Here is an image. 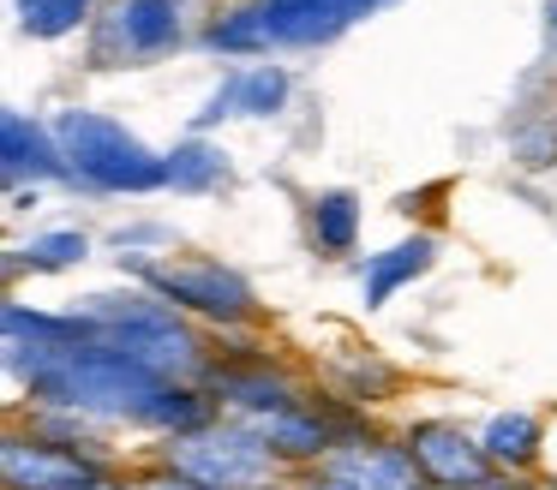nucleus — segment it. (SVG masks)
<instances>
[{
    "mask_svg": "<svg viewBox=\"0 0 557 490\" xmlns=\"http://www.w3.org/2000/svg\"><path fill=\"white\" fill-rule=\"evenodd\" d=\"M0 347H7V377L30 394V406H66L109 430L121 425L150 437H181L216 418V401L198 382L157 377L150 365L114 353L73 311H37L25 299H7Z\"/></svg>",
    "mask_w": 557,
    "mask_h": 490,
    "instance_id": "nucleus-1",
    "label": "nucleus"
},
{
    "mask_svg": "<svg viewBox=\"0 0 557 490\" xmlns=\"http://www.w3.org/2000/svg\"><path fill=\"white\" fill-rule=\"evenodd\" d=\"M73 317L90 323L114 353L150 365L157 377H174V382L210 377V353H205V341H198V329L169 305V299L150 293V287H133V293H85L73 305Z\"/></svg>",
    "mask_w": 557,
    "mask_h": 490,
    "instance_id": "nucleus-2",
    "label": "nucleus"
},
{
    "mask_svg": "<svg viewBox=\"0 0 557 490\" xmlns=\"http://www.w3.org/2000/svg\"><path fill=\"white\" fill-rule=\"evenodd\" d=\"M49 126H54V138H61L73 186L109 191V198H145V191L169 186V155H157L133 126H121V120L97 114V108H61Z\"/></svg>",
    "mask_w": 557,
    "mask_h": 490,
    "instance_id": "nucleus-3",
    "label": "nucleus"
},
{
    "mask_svg": "<svg viewBox=\"0 0 557 490\" xmlns=\"http://www.w3.org/2000/svg\"><path fill=\"white\" fill-rule=\"evenodd\" d=\"M157 461L169 466V473L205 485V490H270L288 473V466L270 454V442H258L246 425H234V418H222V413L198 430L162 437Z\"/></svg>",
    "mask_w": 557,
    "mask_h": 490,
    "instance_id": "nucleus-4",
    "label": "nucleus"
},
{
    "mask_svg": "<svg viewBox=\"0 0 557 490\" xmlns=\"http://www.w3.org/2000/svg\"><path fill=\"white\" fill-rule=\"evenodd\" d=\"M121 269H133L138 287H150L157 299H169L174 311H193V317L222 323V329L258 317L252 281H246L240 269H228V263H216V257H162V263L121 257Z\"/></svg>",
    "mask_w": 557,
    "mask_h": 490,
    "instance_id": "nucleus-5",
    "label": "nucleus"
},
{
    "mask_svg": "<svg viewBox=\"0 0 557 490\" xmlns=\"http://www.w3.org/2000/svg\"><path fill=\"white\" fill-rule=\"evenodd\" d=\"M186 42V7L181 0H114L97 18L90 60L97 66H150Z\"/></svg>",
    "mask_w": 557,
    "mask_h": 490,
    "instance_id": "nucleus-6",
    "label": "nucleus"
},
{
    "mask_svg": "<svg viewBox=\"0 0 557 490\" xmlns=\"http://www.w3.org/2000/svg\"><path fill=\"white\" fill-rule=\"evenodd\" d=\"M0 478H7V490H90L102 478H114V461L42 442L37 430H7V442H0Z\"/></svg>",
    "mask_w": 557,
    "mask_h": 490,
    "instance_id": "nucleus-7",
    "label": "nucleus"
},
{
    "mask_svg": "<svg viewBox=\"0 0 557 490\" xmlns=\"http://www.w3.org/2000/svg\"><path fill=\"white\" fill-rule=\"evenodd\" d=\"M401 442H408L413 466L425 473L432 490H485L497 478L480 430H461V425H449V418H413V425L401 430Z\"/></svg>",
    "mask_w": 557,
    "mask_h": 490,
    "instance_id": "nucleus-8",
    "label": "nucleus"
},
{
    "mask_svg": "<svg viewBox=\"0 0 557 490\" xmlns=\"http://www.w3.org/2000/svg\"><path fill=\"white\" fill-rule=\"evenodd\" d=\"M312 478L342 485V490H432L425 473L413 466L408 442H389V437H377V430H354V437H342L336 449L312 466Z\"/></svg>",
    "mask_w": 557,
    "mask_h": 490,
    "instance_id": "nucleus-9",
    "label": "nucleus"
},
{
    "mask_svg": "<svg viewBox=\"0 0 557 490\" xmlns=\"http://www.w3.org/2000/svg\"><path fill=\"white\" fill-rule=\"evenodd\" d=\"M288 90H294V78L282 66H246V72H234V78H222L216 90H210V102L193 114V131L205 138L210 126H222V120H270V114H282L288 108Z\"/></svg>",
    "mask_w": 557,
    "mask_h": 490,
    "instance_id": "nucleus-10",
    "label": "nucleus"
},
{
    "mask_svg": "<svg viewBox=\"0 0 557 490\" xmlns=\"http://www.w3.org/2000/svg\"><path fill=\"white\" fill-rule=\"evenodd\" d=\"M389 0H264L270 36L282 48H312V42H336L348 24L372 18Z\"/></svg>",
    "mask_w": 557,
    "mask_h": 490,
    "instance_id": "nucleus-11",
    "label": "nucleus"
},
{
    "mask_svg": "<svg viewBox=\"0 0 557 490\" xmlns=\"http://www.w3.org/2000/svg\"><path fill=\"white\" fill-rule=\"evenodd\" d=\"M0 174H7V186H25V179L30 186H37V179H73L54 126L30 120L25 108H7V114H0Z\"/></svg>",
    "mask_w": 557,
    "mask_h": 490,
    "instance_id": "nucleus-12",
    "label": "nucleus"
},
{
    "mask_svg": "<svg viewBox=\"0 0 557 490\" xmlns=\"http://www.w3.org/2000/svg\"><path fill=\"white\" fill-rule=\"evenodd\" d=\"M480 442H485V454H492V466H497V473H509V478H528L533 466L545 461V425L533 413H521V406L485 418Z\"/></svg>",
    "mask_w": 557,
    "mask_h": 490,
    "instance_id": "nucleus-13",
    "label": "nucleus"
},
{
    "mask_svg": "<svg viewBox=\"0 0 557 490\" xmlns=\"http://www.w3.org/2000/svg\"><path fill=\"white\" fill-rule=\"evenodd\" d=\"M432 263H437V239L432 234H413V239H396V246L372 251V257H366V275H360L366 305H389V299H396L408 281H420Z\"/></svg>",
    "mask_w": 557,
    "mask_h": 490,
    "instance_id": "nucleus-14",
    "label": "nucleus"
},
{
    "mask_svg": "<svg viewBox=\"0 0 557 490\" xmlns=\"http://www.w3.org/2000/svg\"><path fill=\"white\" fill-rule=\"evenodd\" d=\"M234 179L228 155H222V143L210 138H181L169 150V191H181V198H210V191H222Z\"/></svg>",
    "mask_w": 557,
    "mask_h": 490,
    "instance_id": "nucleus-15",
    "label": "nucleus"
},
{
    "mask_svg": "<svg viewBox=\"0 0 557 490\" xmlns=\"http://www.w3.org/2000/svg\"><path fill=\"white\" fill-rule=\"evenodd\" d=\"M312 246L324 257H342V251L360 246V198L348 186H330L312 198Z\"/></svg>",
    "mask_w": 557,
    "mask_h": 490,
    "instance_id": "nucleus-16",
    "label": "nucleus"
},
{
    "mask_svg": "<svg viewBox=\"0 0 557 490\" xmlns=\"http://www.w3.org/2000/svg\"><path fill=\"white\" fill-rule=\"evenodd\" d=\"M205 48H210V54H264V48H276L270 18H264V0L222 12V18L205 30Z\"/></svg>",
    "mask_w": 557,
    "mask_h": 490,
    "instance_id": "nucleus-17",
    "label": "nucleus"
},
{
    "mask_svg": "<svg viewBox=\"0 0 557 490\" xmlns=\"http://www.w3.org/2000/svg\"><path fill=\"white\" fill-rule=\"evenodd\" d=\"M90 257V239L78 234V227H54V234H37L25 239V246L7 257V269H30V275H54V269H73V263Z\"/></svg>",
    "mask_w": 557,
    "mask_h": 490,
    "instance_id": "nucleus-18",
    "label": "nucleus"
},
{
    "mask_svg": "<svg viewBox=\"0 0 557 490\" xmlns=\"http://www.w3.org/2000/svg\"><path fill=\"white\" fill-rule=\"evenodd\" d=\"M13 7H18V30L30 42H61L78 24L97 18V0H13Z\"/></svg>",
    "mask_w": 557,
    "mask_h": 490,
    "instance_id": "nucleus-19",
    "label": "nucleus"
},
{
    "mask_svg": "<svg viewBox=\"0 0 557 490\" xmlns=\"http://www.w3.org/2000/svg\"><path fill=\"white\" fill-rule=\"evenodd\" d=\"M133 485H138V490H205V485H193V478H181V473H169V466H162V461H157V466H150V473H138V478H133Z\"/></svg>",
    "mask_w": 557,
    "mask_h": 490,
    "instance_id": "nucleus-20",
    "label": "nucleus"
},
{
    "mask_svg": "<svg viewBox=\"0 0 557 490\" xmlns=\"http://www.w3.org/2000/svg\"><path fill=\"white\" fill-rule=\"evenodd\" d=\"M545 42L557 48V0H545Z\"/></svg>",
    "mask_w": 557,
    "mask_h": 490,
    "instance_id": "nucleus-21",
    "label": "nucleus"
},
{
    "mask_svg": "<svg viewBox=\"0 0 557 490\" xmlns=\"http://www.w3.org/2000/svg\"><path fill=\"white\" fill-rule=\"evenodd\" d=\"M306 490H342V485H324V478H306Z\"/></svg>",
    "mask_w": 557,
    "mask_h": 490,
    "instance_id": "nucleus-22",
    "label": "nucleus"
},
{
    "mask_svg": "<svg viewBox=\"0 0 557 490\" xmlns=\"http://www.w3.org/2000/svg\"><path fill=\"white\" fill-rule=\"evenodd\" d=\"M270 490H306V485H270Z\"/></svg>",
    "mask_w": 557,
    "mask_h": 490,
    "instance_id": "nucleus-23",
    "label": "nucleus"
}]
</instances>
